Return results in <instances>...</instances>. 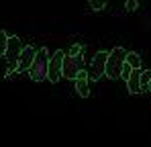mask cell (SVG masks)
I'll return each mask as SVG.
<instances>
[{
    "label": "cell",
    "mask_w": 151,
    "mask_h": 147,
    "mask_svg": "<svg viewBox=\"0 0 151 147\" xmlns=\"http://www.w3.org/2000/svg\"><path fill=\"white\" fill-rule=\"evenodd\" d=\"M106 59H108V51H98L90 63V82H98L102 76H104V70H106Z\"/></svg>",
    "instance_id": "5"
},
{
    "label": "cell",
    "mask_w": 151,
    "mask_h": 147,
    "mask_svg": "<svg viewBox=\"0 0 151 147\" xmlns=\"http://www.w3.org/2000/svg\"><path fill=\"white\" fill-rule=\"evenodd\" d=\"M82 51H84V45H80V43H74V45L70 47V55H82Z\"/></svg>",
    "instance_id": "16"
},
{
    "label": "cell",
    "mask_w": 151,
    "mask_h": 147,
    "mask_svg": "<svg viewBox=\"0 0 151 147\" xmlns=\"http://www.w3.org/2000/svg\"><path fill=\"white\" fill-rule=\"evenodd\" d=\"M76 92H78V96L82 98H88L90 96V76H88V72H82L76 76Z\"/></svg>",
    "instance_id": "8"
},
{
    "label": "cell",
    "mask_w": 151,
    "mask_h": 147,
    "mask_svg": "<svg viewBox=\"0 0 151 147\" xmlns=\"http://www.w3.org/2000/svg\"><path fill=\"white\" fill-rule=\"evenodd\" d=\"M149 82H151V70H141V92L149 90Z\"/></svg>",
    "instance_id": "11"
},
{
    "label": "cell",
    "mask_w": 151,
    "mask_h": 147,
    "mask_svg": "<svg viewBox=\"0 0 151 147\" xmlns=\"http://www.w3.org/2000/svg\"><path fill=\"white\" fill-rule=\"evenodd\" d=\"M63 57H65V53H63L61 49H57V51L49 57L47 80H49L51 84H57V82H59V78H63V76H61V72H63Z\"/></svg>",
    "instance_id": "3"
},
{
    "label": "cell",
    "mask_w": 151,
    "mask_h": 147,
    "mask_svg": "<svg viewBox=\"0 0 151 147\" xmlns=\"http://www.w3.org/2000/svg\"><path fill=\"white\" fill-rule=\"evenodd\" d=\"M127 90H129V94H139L141 92V68H135L131 72L129 80H127Z\"/></svg>",
    "instance_id": "9"
},
{
    "label": "cell",
    "mask_w": 151,
    "mask_h": 147,
    "mask_svg": "<svg viewBox=\"0 0 151 147\" xmlns=\"http://www.w3.org/2000/svg\"><path fill=\"white\" fill-rule=\"evenodd\" d=\"M133 70H135V68H131V66H129V63L125 61V66H123V70H121V80H125V82H127Z\"/></svg>",
    "instance_id": "14"
},
{
    "label": "cell",
    "mask_w": 151,
    "mask_h": 147,
    "mask_svg": "<svg viewBox=\"0 0 151 147\" xmlns=\"http://www.w3.org/2000/svg\"><path fill=\"white\" fill-rule=\"evenodd\" d=\"M125 8H127V12H135V10L139 8V2H137V0H127Z\"/></svg>",
    "instance_id": "15"
},
{
    "label": "cell",
    "mask_w": 151,
    "mask_h": 147,
    "mask_svg": "<svg viewBox=\"0 0 151 147\" xmlns=\"http://www.w3.org/2000/svg\"><path fill=\"white\" fill-rule=\"evenodd\" d=\"M35 55H37V49L33 45H27L23 47L21 55H19V66H17V72H29V68L33 66L35 61Z\"/></svg>",
    "instance_id": "6"
},
{
    "label": "cell",
    "mask_w": 151,
    "mask_h": 147,
    "mask_svg": "<svg viewBox=\"0 0 151 147\" xmlns=\"http://www.w3.org/2000/svg\"><path fill=\"white\" fill-rule=\"evenodd\" d=\"M149 90H151V82H149Z\"/></svg>",
    "instance_id": "17"
},
{
    "label": "cell",
    "mask_w": 151,
    "mask_h": 147,
    "mask_svg": "<svg viewBox=\"0 0 151 147\" xmlns=\"http://www.w3.org/2000/svg\"><path fill=\"white\" fill-rule=\"evenodd\" d=\"M125 57H127V51L123 47H114L110 53H108L106 70H104V76H106L108 80L121 78V70H123V66H125Z\"/></svg>",
    "instance_id": "2"
},
{
    "label": "cell",
    "mask_w": 151,
    "mask_h": 147,
    "mask_svg": "<svg viewBox=\"0 0 151 147\" xmlns=\"http://www.w3.org/2000/svg\"><path fill=\"white\" fill-rule=\"evenodd\" d=\"M47 70H49V51L47 47H41L37 49L35 61L29 68V76L33 82H43V80H47Z\"/></svg>",
    "instance_id": "1"
},
{
    "label": "cell",
    "mask_w": 151,
    "mask_h": 147,
    "mask_svg": "<svg viewBox=\"0 0 151 147\" xmlns=\"http://www.w3.org/2000/svg\"><path fill=\"white\" fill-rule=\"evenodd\" d=\"M23 41H21V37H17V35H10L8 37V47H6V53H4V57L8 59V61H19V55H21V51H23Z\"/></svg>",
    "instance_id": "7"
},
{
    "label": "cell",
    "mask_w": 151,
    "mask_h": 147,
    "mask_svg": "<svg viewBox=\"0 0 151 147\" xmlns=\"http://www.w3.org/2000/svg\"><path fill=\"white\" fill-rule=\"evenodd\" d=\"M141 55L137 53V51H127V57H125V61L131 66V68H141Z\"/></svg>",
    "instance_id": "10"
},
{
    "label": "cell",
    "mask_w": 151,
    "mask_h": 147,
    "mask_svg": "<svg viewBox=\"0 0 151 147\" xmlns=\"http://www.w3.org/2000/svg\"><path fill=\"white\" fill-rule=\"evenodd\" d=\"M106 2H108V0H88V4H90V8H92L94 12L102 10V8L106 6Z\"/></svg>",
    "instance_id": "13"
},
{
    "label": "cell",
    "mask_w": 151,
    "mask_h": 147,
    "mask_svg": "<svg viewBox=\"0 0 151 147\" xmlns=\"http://www.w3.org/2000/svg\"><path fill=\"white\" fill-rule=\"evenodd\" d=\"M6 47H8V33L4 29H0V57H4Z\"/></svg>",
    "instance_id": "12"
},
{
    "label": "cell",
    "mask_w": 151,
    "mask_h": 147,
    "mask_svg": "<svg viewBox=\"0 0 151 147\" xmlns=\"http://www.w3.org/2000/svg\"><path fill=\"white\" fill-rule=\"evenodd\" d=\"M84 70V59H82V55H65L63 57V72L61 76L63 78H68V80H76V76Z\"/></svg>",
    "instance_id": "4"
}]
</instances>
